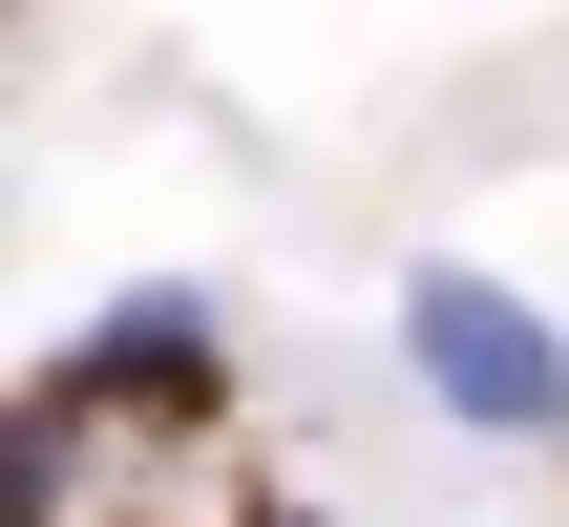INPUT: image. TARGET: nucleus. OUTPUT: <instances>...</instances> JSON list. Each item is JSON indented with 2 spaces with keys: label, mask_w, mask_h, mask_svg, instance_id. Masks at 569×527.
<instances>
[{
  "label": "nucleus",
  "mask_w": 569,
  "mask_h": 527,
  "mask_svg": "<svg viewBox=\"0 0 569 527\" xmlns=\"http://www.w3.org/2000/svg\"><path fill=\"white\" fill-rule=\"evenodd\" d=\"M380 317H401V380L443 401V444L569 465V317L528 296V275H486V253H401Z\"/></svg>",
  "instance_id": "obj_1"
},
{
  "label": "nucleus",
  "mask_w": 569,
  "mask_h": 527,
  "mask_svg": "<svg viewBox=\"0 0 569 527\" xmlns=\"http://www.w3.org/2000/svg\"><path fill=\"white\" fill-rule=\"evenodd\" d=\"M63 380H148V401H211V380H232V317H211V296L169 275V296L84 317V359H63Z\"/></svg>",
  "instance_id": "obj_2"
}]
</instances>
